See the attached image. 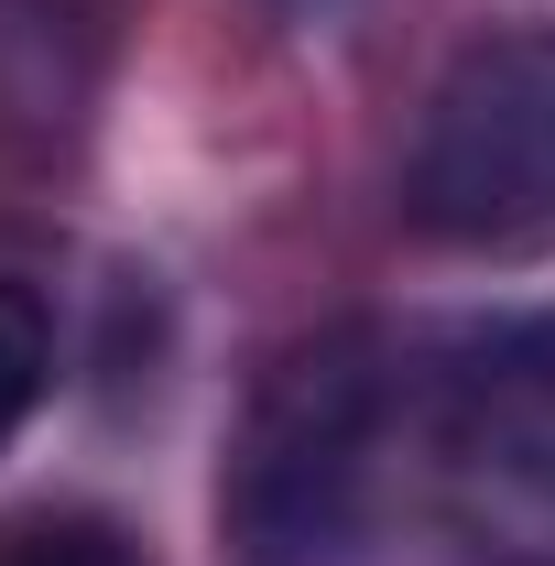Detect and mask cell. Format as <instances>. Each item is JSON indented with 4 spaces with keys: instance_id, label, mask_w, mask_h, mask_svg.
<instances>
[{
    "instance_id": "cell-1",
    "label": "cell",
    "mask_w": 555,
    "mask_h": 566,
    "mask_svg": "<svg viewBox=\"0 0 555 566\" xmlns=\"http://www.w3.org/2000/svg\"><path fill=\"white\" fill-rule=\"evenodd\" d=\"M404 208L469 251H545L555 240V33H490L425 98Z\"/></svg>"
},
{
    "instance_id": "cell-2",
    "label": "cell",
    "mask_w": 555,
    "mask_h": 566,
    "mask_svg": "<svg viewBox=\"0 0 555 566\" xmlns=\"http://www.w3.org/2000/svg\"><path fill=\"white\" fill-rule=\"evenodd\" d=\"M44 381H55V316H44L33 283H0V447L44 403Z\"/></svg>"
},
{
    "instance_id": "cell-3",
    "label": "cell",
    "mask_w": 555,
    "mask_h": 566,
    "mask_svg": "<svg viewBox=\"0 0 555 566\" xmlns=\"http://www.w3.org/2000/svg\"><path fill=\"white\" fill-rule=\"evenodd\" d=\"M0 566H142V545L98 512H33L0 534Z\"/></svg>"
}]
</instances>
